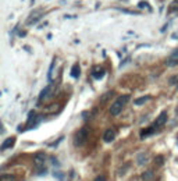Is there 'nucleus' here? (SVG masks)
I'll list each match as a JSON object with an SVG mask.
<instances>
[{
	"label": "nucleus",
	"instance_id": "nucleus-3",
	"mask_svg": "<svg viewBox=\"0 0 178 181\" xmlns=\"http://www.w3.org/2000/svg\"><path fill=\"white\" fill-rule=\"evenodd\" d=\"M53 90H55V85H51V84L47 85L45 89H42V92H40V95H39V102H42L43 99L50 98L51 95H53Z\"/></svg>",
	"mask_w": 178,
	"mask_h": 181
},
{
	"label": "nucleus",
	"instance_id": "nucleus-19",
	"mask_svg": "<svg viewBox=\"0 0 178 181\" xmlns=\"http://www.w3.org/2000/svg\"><path fill=\"white\" fill-rule=\"evenodd\" d=\"M178 9V0H174L171 3V7H170V11H174V10Z\"/></svg>",
	"mask_w": 178,
	"mask_h": 181
},
{
	"label": "nucleus",
	"instance_id": "nucleus-13",
	"mask_svg": "<svg viewBox=\"0 0 178 181\" xmlns=\"http://www.w3.org/2000/svg\"><path fill=\"white\" fill-rule=\"evenodd\" d=\"M152 180H153V171L152 170H146L142 174V181H152Z\"/></svg>",
	"mask_w": 178,
	"mask_h": 181
},
{
	"label": "nucleus",
	"instance_id": "nucleus-22",
	"mask_svg": "<svg viewBox=\"0 0 178 181\" xmlns=\"http://www.w3.org/2000/svg\"><path fill=\"white\" fill-rule=\"evenodd\" d=\"M177 81H178V77H171L170 78V84H175Z\"/></svg>",
	"mask_w": 178,
	"mask_h": 181
},
{
	"label": "nucleus",
	"instance_id": "nucleus-18",
	"mask_svg": "<svg viewBox=\"0 0 178 181\" xmlns=\"http://www.w3.org/2000/svg\"><path fill=\"white\" fill-rule=\"evenodd\" d=\"M112 95H113V92H107V94H104V95L102 96V99H100V102H102V103H104L106 100H107L110 96H112Z\"/></svg>",
	"mask_w": 178,
	"mask_h": 181
},
{
	"label": "nucleus",
	"instance_id": "nucleus-20",
	"mask_svg": "<svg viewBox=\"0 0 178 181\" xmlns=\"http://www.w3.org/2000/svg\"><path fill=\"white\" fill-rule=\"evenodd\" d=\"M154 162H156L157 164H163V162H164L163 156H157V157H156V160H154Z\"/></svg>",
	"mask_w": 178,
	"mask_h": 181
},
{
	"label": "nucleus",
	"instance_id": "nucleus-1",
	"mask_svg": "<svg viewBox=\"0 0 178 181\" xmlns=\"http://www.w3.org/2000/svg\"><path fill=\"white\" fill-rule=\"evenodd\" d=\"M128 100H130V95H123V96L117 98V100H116L112 105V107H110V114L118 116L121 113V110H123V107L127 105Z\"/></svg>",
	"mask_w": 178,
	"mask_h": 181
},
{
	"label": "nucleus",
	"instance_id": "nucleus-6",
	"mask_svg": "<svg viewBox=\"0 0 178 181\" xmlns=\"http://www.w3.org/2000/svg\"><path fill=\"white\" fill-rule=\"evenodd\" d=\"M166 121H167V112H161L159 114V117L156 118V121H154L153 127H154V128H159V127L164 125V124H166Z\"/></svg>",
	"mask_w": 178,
	"mask_h": 181
},
{
	"label": "nucleus",
	"instance_id": "nucleus-2",
	"mask_svg": "<svg viewBox=\"0 0 178 181\" xmlns=\"http://www.w3.org/2000/svg\"><path fill=\"white\" fill-rule=\"evenodd\" d=\"M86 138H88L86 128H81V130L75 134V137H74V145H75V146H81V145L85 144Z\"/></svg>",
	"mask_w": 178,
	"mask_h": 181
},
{
	"label": "nucleus",
	"instance_id": "nucleus-17",
	"mask_svg": "<svg viewBox=\"0 0 178 181\" xmlns=\"http://www.w3.org/2000/svg\"><path fill=\"white\" fill-rule=\"evenodd\" d=\"M138 7H139V9H148V10H152L148 2H139V3H138Z\"/></svg>",
	"mask_w": 178,
	"mask_h": 181
},
{
	"label": "nucleus",
	"instance_id": "nucleus-15",
	"mask_svg": "<svg viewBox=\"0 0 178 181\" xmlns=\"http://www.w3.org/2000/svg\"><path fill=\"white\" fill-rule=\"evenodd\" d=\"M136 162H138V164H143V163L148 162V157H146V155L139 153V155H138V159H136Z\"/></svg>",
	"mask_w": 178,
	"mask_h": 181
},
{
	"label": "nucleus",
	"instance_id": "nucleus-4",
	"mask_svg": "<svg viewBox=\"0 0 178 181\" xmlns=\"http://www.w3.org/2000/svg\"><path fill=\"white\" fill-rule=\"evenodd\" d=\"M166 66L167 67H175L178 66V49H175L171 54H170V57L167 59L166 61Z\"/></svg>",
	"mask_w": 178,
	"mask_h": 181
},
{
	"label": "nucleus",
	"instance_id": "nucleus-21",
	"mask_svg": "<svg viewBox=\"0 0 178 181\" xmlns=\"http://www.w3.org/2000/svg\"><path fill=\"white\" fill-rule=\"evenodd\" d=\"M95 181H106V177L104 175H97V177L95 178Z\"/></svg>",
	"mask_w": 178,
	"mask_h": 181
},
{
	"label": "nucleus",
	"instance_id": "nucleus-8",
	"mask_svg": "<svg viewBox=\"0 0 178 181\" xmlns=\"http://www.w3.org/2000/svg\"><path fill=\"white\" fill-rule=\"evenodd\" d=\"M114 138H116V133H114V130H112V128L106 130L104 134H103V141L104 142H112V141H114Z\"/></svg>",
	"mask_w": 178,
	"mask_h": 181
},
{
	"label": "nucleus",
	"instance_id": "nucleus-11",
	"mask_svg": "<svg viewBox=\"0 0 178 181\" xmlns=\"http://www.w3.org/2000/svg\"><path fill=\"white\" fill-rule=\"evenodd\" d=\"M154 127H149V128H146V130H142L141 131V138L143 139V138H146V137H149V135H152V134L154 133Z\"/></svg>",
	"mask_w": 178,
	"mask_h": 181
},
{
	"label": "nucleus",
	"instance_id": "nucleus-12",
	"mask_svg": "<svg viewBox=\"0 0 178 181\" xmlns=\"http://www.w3.org/2000/svg\"><path fill=\"white\" fill-rule=\"evenodd\" d=\"M79 74H81V68H79L78 64H74L73 68H71V77L73 78H78Z\"/></svg>",
	"mask_w": 178,
	"mask_h": 181
},
{
	"label": "nucleus",
	"instance_id": "nucleus-9",
	"mask_svg": "<svg viewBox=\"0 0 178 181\" xmlns=\"http://www.w3.org/2000/svg\"><path fill=\"white\" fill-rule=\"evenodd\" d=\"M14 144H15V137H10V138L4 139V142L2 144V151H6V149L11 148Z\"/></svg>",
	"mask_w": 178,
	"mask_h": 181
},
{
	"label": "nucleus",
	"instance_id": "nucleus-5",
	"mask_svg": "<svg viewBox=\"0 0 178 181\" xmlns=\"http://www.w3.org/2000/svg\"><path fill=\"white\" fill-rule=\"evenodd\" d=\"M104 74H106V71H104V68H103V67L95 66L93 68H92V77H93L95 79L103 78V77H104Z\"/></svg>",
	"mask_w": 178,
	"mask_h": 181
},
{
	"label": "nucleus",
	"instance_id": "nucleus-16",
	"mask_svg": "<svg viewBox=\"0 0 178 181\" xmlns=\"http://www.w3.org/2000/svg\"><path fill=\"white\" fill-rule=\"evenodd\" d=\"M14 175L11 174H2L0 175V181H14Z\"/></svg>",
	"mask_w": 178,
	"mask_h": 181
},
{
	"label": "nucleus",
	"instance_id": "nucleus-7",
	"mask_svg": "<svg viewBox=\"0 0 178 181\" xmlns=\"http://www.w3.org/2000/svg\"><path fill=\"white\" fill-rule=\"evenodd\" d=\"M45 162H46V156L43 153H38L36 156L33 157V163H35V166H36L38 169H42Z\"/></svg>",
	"mask_w": 178,
	"mask_h": 181
},
{
	"label": "nucleus",
	"instance_id": "nucleus-10",
	"mask_svg": "<svg viewBox=\"0 0 178 181\" xmlns=\"http://www.w3.org/2000/svg\"><path fill=\"white\" fill-rule=\"evenodd\" d=\"M40 20V11H36L35 14H31V18L27 21L28 25H32V24H36L38 21Z\"/></svg>",
	"mask_w": 178,
	"mask_h": 181
},
{
	"label": "nucleus",
	"instance_id": "nucleus-14",
	"mask_svg": "<svg viewBox=\"0 0 178 181\" xmlns=\"http://www.w3.org/2000/svg\"><path fill=\"white\" fill-rule=\"evenodd\" d=\"M149 99H150V96H142V98H138V99H136L134 103H135L136 106H141V105H143L145 102H148Z\"/></svg>",
	"mask_w": 178,
	"mask_h": 181
}]
</instances>
